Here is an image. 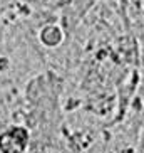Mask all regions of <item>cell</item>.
Masks as SVG:
<instances>
[{
  "label": "cell",
  "instance_id": "6da1fadb",
  "mask_svg": "<svg viewBox=\"0 0 144 153\" xmlns=\"http://www.w3.org/2000/svg\"><path fill=\"white\" fill-rule=\"evenodd\" d=\"M29 133L24 128H12L0 136V150L4 153H22L27 146Z\"/></svg>",
  "mask_w": 144,
  "mask_h": 153
},
{
  "label": "cell",
  "instance_id": "7a4b0ae2",
  "mask_svg": "<svg viewBox=\"0 0 144 153\" xmlns=\"http://www.w3.org/2000/svg\"><path fill=\"white\" fill-rule=\"evenodd\" d=\"M42 41H44L47 45L59 44V41H60V30H59V29H55V27L44 29V32H42Z\"/></svg>",
  "mask_w": 144,
  "mask_h": 153
}]
</instances>
